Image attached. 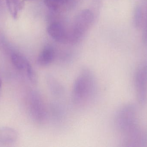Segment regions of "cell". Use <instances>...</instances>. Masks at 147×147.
I'll list each match as a JSON object with an SVG mask.
<instances>
[{"label":"cell","mask_w":147,"mask_h":147,"mask_svg":"<svg viewBox=\"0 0 147 147\" xmlns=\"http://www.w3.org/2000/svg\"><path fill=\"white\" fill-rule=\"evenodd\" d=\"M117 128L123 137L126 144H140L143 134L138 126L137 111L135 106L127 104L121 108L117 113L115 119Z\"/></svg>","instance_id":"1"},{"label":"cell","mask_w":147,"mask_h":147,"mask_svg":"<svg viewBox=\"0 0 147 147\" xmlns=\"http://www.w3.org/2000/svg\"><path fill=\"white\" fill-rule=\"evenodd\" d=\"M97 83L93 72L88 68L81 70L74 80L71 92L76 106L83 107L92 102L97 92Z\"/></svg>","instance_id":"2"},{"label":"cell","mask_w":147,"mask_h":147,"mask_svg":"<svg viewBox=\"0 0 147 147\" xmlns=\"http://www.w3.org/2000/svg\"><path fill=\"white\" fill-rule=\"evenodd\" d=\"M94 21V14L89 9L81 10L74 20L71 29L69 32V42L76 43L83 37Z\"/></svg>","instance_id":"3"},{"label":"cell","mask_w":147,"mask_h":147,"mask_svg":"<svg viewBox=\"0 0 147 147\" xmlns=\"http://www.w3.org/2000/svg\"><path fill=\"white\" fill-rule=\"evenodd\" d=\"M29 110L33 120L37 123H45L47 120V110L42 96L37 91L31 93L29 99Z\"/></svg>","instance_id":"4"},{"label":"cell","mask_w":147,"mask_h":147,"mask_svg":"<svg viewBox=\"0 0 147 147\" xmlns=\"http://www.w3.org/2000/svg\"><path fill=\"white\" fill-rule=\"evenodd\" d=\"M135 85L138 102L142 105L147 100V64L141 65L135 76Z\"/></svg>","instance_id":"5"},{"label":"cell","mask_w":147,"mask_h":147,"mask_svg":"<svg viewBox=\"0 0 147 147\" xmlns=\"http://www.w3.org/2000/svg\"><path fill=\"white\" fill-rule=\"evenodd\" d=\"M47 33L56 41L63 43L69 41V33L60 22H55L50 24L47 28Z\"/></svg>","instance_id":"6"},{"label":"cell","mask_w":147,"mask_h":147,"mask_svg":"<svg viewBox=\"0 0 147 147\" xmlns=\"http://www.w3.org/2000/svg\"><path fill=\"white\" fill-rule=\"evenodd\" d=\"M56 55V51L53 47L46 46L38 56L37 64L41 67L48 66L54 61Z\"/></svg>","instance_id":"7"},{"label":"cell","mask_w":147,"mask_h":147,"mask_svg":"<svg viewBox=\"0 0 147 147\" xmlns=\"http://www.w3.org/2000/svg\"><path fill=\"white\" fill-rule=\"evenodd\" d=\"M18 133L13 129L3 127L0 129V142L4 144L14 143L18 139Z\"/></svg>","instance_id":"8"},{"label":"cell","mask_w":147,"mask_h":147,"mask_svg":"<svg viewBox=\"0 0 147 147\" xmlns=\"http://www.w3.org/2000/svg\"><path fill=\"white\" fill-rule=\"evenodd\" d=\"M11 60L12 64L15 68L20 70L25 71L26 72L28 67L31 65L27 59L20 54H12Z\"/></svg>","instance_id":"9"},{"label":"cell","mask_w":147,"mask_h":147,"mask_svg":"<svg viewBox=\"0 0 147 147\" xmlns=\"http://www.w3.org/2000/svg\"><path fill=\"white\" fill-rule=\"evenodd\" d=\"M47 83L50 91L53 96L59 97L63 95V88L54 77L52 76L47 77Z\"/></svg>","instance_id":"10"},{"label":"cell","mask_w":147,"mask_h":147,"mask_svg":"<svg viewBox=\"0 0 147 147\" xmlns=\"http://www.w3.org/2000/svg\"><path fill=\"white\" fill-rule=\"evenodd\" d=\"M9 13L14 19L19 17V13L24 5V1L21 0H5Z\"/></svg>","instance_id":"11"},{"label":"cell","mask_w":147,"mask_h":147,"mask_svg":"<svg viewBox=\"0 0 147 147\" xmlns=\"http://www.w3.org/2000/svg\"><path fill=\"white\" fill-rule=\"evenodd\" d=\"M144 12L143 9L140 5H137L134 10L133 22L136 28L142 27L144 23Z\"/></svg>","instance_id":"12"},{"label":"cell","mask_w":147,"mask_h":147,"mask_svg":"<svg viewBox=\"0 0 147 147\" xmlns=\"http://www.w3.org/2000/svg\"><path fill=\"white\" fill-rule=\"evenodd\" d=\"M70 0H44L46 6L53 10H57Z\"/></svg>","instance_id":"13"},{"label":"cell","mask_w":147,"mask_h":147,"mask_svg":"<svg viewBox=\"0 0 147 147\" xmlns=\"http://www.w3.org/2000/svg\"><path fill=\"white\" fill-rule=\"evenodd\" d=\"M142 41L145 44H147V16L146 21V26L143 31L142 35Z\"/></svg>","instance_id":"14"},{"label":"cell","mask_w":147,"mask_h":147,"mask_svg":"<svg viewBox=\"0 0 147 147\" xmlns=\"http://www.w3.org/2000/svg\"><path fill=\"white\" fill-rule=\"evenodd\" d=\"M2 84V82L1 79V78H0V89L1 87Z\"/></svg>","instance_id":"15"},{"label":"cell","mask_w":147,"mask_h":147,"mask_svg":"<svg viewBox=\"0 0 147 147\" xmlns=\"http://www.w3.org/2000/svg\"><path fill=\"white\" fill-rule=\"evenodd\" d=\"M2 1V0H0V3Z\"/></svg>","instance_id":"16"}]
</instances>
